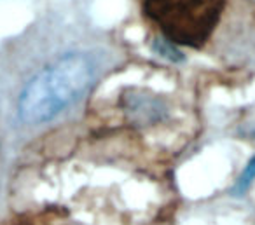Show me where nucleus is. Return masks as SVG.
Returning <instances> with one entry per match:
<instances>
[{
    "mask_svg": "<svg viewBox=\"0 0 255 225\" xmlns=\"http://www.w3.org/2000/svg\"><path fill=\"white\" fill-rule=\"evenodd\" d=\"M95 74L84 53H68L33 75L18 100V115L28 126L53 120L89 88Z\"/></svg>",
    "mask_w": 255,
    "mask_h": 225,
    "instance_id": "f257e3e1",
    "label": "nucleus"
},
{
    "mask_svg": "<svg viewBox=\"0 0 255 225\" xmlns=\"http://www.w3.org/2000/svg\"><path fill=\"white\" fill-rule=\"evenodd\" d=\"M143 16L175 46L199 49L215 32L227 0H140Z\"/></svg>",
    "mask_w": 255,
    "mask_h": 225,
    "instance_id": "f03ea898",
    "label": "nucleus"
},
{
    "mask_svg": "<svg viewBox=\"0 0 255 225\" xmlns=\"http://www.w3.org/2000/svg\"><path fill=\"white\" fill-rule=\"evenodd\" d=\"M152 51L157 54L159 58L166 61H171V63H182L185 60V54L175 46L173 42H170L164 37H156L152 40Z\"/></svg>",
    "mask_w": 255,
    "mask_h": 225,
    "instance_id": "7ed1b4c3",
    "label": "nucleus"
},
{
    "mask_svg": "<svg viewBox=\"0 0 255 225\" xmlns=\"http://www.w3.org/2000/svg\"><path fill=\"white\" fill-rule=\"evenodd\" d=\"M0 225H49L44 218L35 217V215H18V217H12L9 220H5L4 224Z\"/></svg>",
    "mask_w": 255,
    "mask_h": 225,
    "instance_id": "20e7f679",
    "label": "nucleus"
},
{
    "mask_svg": "<svg viewBox=\"0 0 255 225\" xmlns=\"http://www.w3.org/2000/svg\"><path fill=\"white\" fill-rule=\"evenodd\" d=\"M254 178H255V157L252 159L250 162H248L247 168H245V171H243V175H241L240 180H238V185H236L238 192H243V190L247 189L248 185H250Z\"/></svg>",
    "mask_w": 255,
    "mask_h": 225,
    "instance_id": "39448f33",
    "label": "nucleus"
},
{
    "mask_svg": "<svg viewBox=\"0 0 255 225\" xmlns=\"http://www.w3.org/2000/svg\"><path fill=\"white\" fill-rule=\"evenodd\" d=\"M250 2H255V0H250Z\"/></svg>",
    "mask_w": 255,
    "mask_h": 225,
    "instance_id": "423d86ee",
    "label": "nucleus"
}]
</instances>
